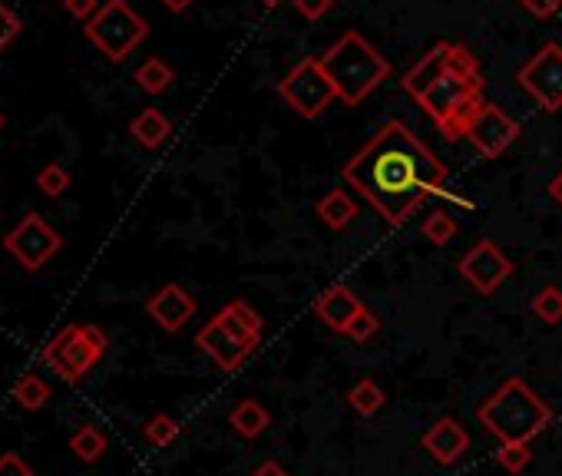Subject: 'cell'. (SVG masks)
I'll return each instance as SVG.
<instances>
[{"mask_svg":"<svg viewBox=\"0 0 562 476\" xmlns=\"http://www.w3.org/2000/svg\"><path fill=\"white\" fill-rule=\"evenodd\" d=\"M129 133H133V139L143 149H159L169 139L172 123L159 110H153V106H149V110H143V113L133 119V123H129Z\"/></svg>","mask_w":562,"mask_h":476,"instance_id":"obj_17","label":"cell"},{"mask_svg":"<svg viewBox=\"0 0 562 476\" xmlns=\"http://www.w3.org/2000/svg\"><path fill=\"white\" fill-rule=\"evenodd\" d=\"M0 476H34V470H30V463L24 457L7 450V453H0Z\"/></svg>","mask_w":562,"mask_h":476,"instance_id":"obj_32","label":"cell"},{"mask_svg":"<svg viewBox=\"0 0 562 476\" xmlns=\"http://www.w3.org/2000/svg\"><path fill=\"white\" fill-rule=\"evenodd\" d=\"M70 450L77 453V460L83 463H96L106 453V434L96 424H83L73 430L70 437Z\"/></svg>","mask_w":562,"mask_h":476,"instance_id":"obj_21","label":"cell"},{"mask_svg":"<svg viewBox=\"0 0 562 476\" xmlns=\"http://www.w3.org/2000/svg\"><path fill=\"white\" fill-rule=\"evenodd\" d=\"M520 133V123L490 100H480L467 116V123H463V136L470 139L483 159H500L520 139Z\"/></svg>","mask_w":562,"mask_h":476,"instance_id":"obj_9","label":"cell"},{"mask_svg":"<svg viewBox=\"0 0 562 476\" xmlns=\"http://www.w3.org/2000/svg\"><path fill=\"white\" fill-rule=\"evenodd\" d=\"M516 83H520L546 113H559L562 110V47L559 43H543V47L516 70Z\"/></svg>","mask_w":562,"mask_h":476,"instance_id":"obj_10","label":"cell"},{"mask_svg":"<svg viewBox=\"0 0 562 476\" xmlns=\"http://www.w3.org/2000/svg\"><path fill=\"white\" fill-rule=\"evenodd\" d=\"M20 30H24V20H20L14 10H10L4 0H0V53H4L10 43L20 37Z\"/></svg>","mask_w":562,"mask_h":476,"instance_id":"obj_29","label":"cell"},{"mask_svg":"<svg viewBox=\"0 0 562 476\" xmlns=\"http://www.w3.org/2000/svg\"><path fill=\"white\" fill-rule=\"evenodd\" d=\"M106 348H110V338H106L103 328H96V324H67V328H60L43 344L40 361L47 364L60 381L80 384L83 377L103 361Z\"/></svg>","mask_w":562,"mask_h":476,"instance_id":"obj_6","label":"cell"},{"mask_svg":"<svg viewBox=\"0 0 562 476\" xmlns=\"http://www.w3.org/2000/svg\"><path fill=\"white\" fill-rule=\"evenodd\" d=\"M262 328H265L262 315H258L248 301L235 298L196 334V344L202 354H209L212 361L222 367V371H239L245 364V357L262 341Z\"/></svg>","mask_w":562,"mask_h":476,"instance_id":"obj_5","label":"cell"},{"mask_svg":"<svg viewBox=\"0 0 562 476\" xmlns=\"http://www.w3.org/2000/svg\"><path fill=\"white\" fill-rule=\"evenodd\" d=\"M262 4H265V7H278V4H281V0H262Z\"/></svg>","mask_w":562,"mask_h":476,"instance_id":"obj_38","label":"cell"},{"mask_svg":"<svg viewBox=\"0 0 562 476\" xmlns=\"http://www.w3.org/2000/svg\"><path fill=\"white\" fill-rule=\"evenodd\" d=\"M348 404L358 410L361 417H374L377 410L387 404V397H384L381 387L371 381V377H364V381H358V384H354L351 391H348Z\"/></svg>","mask_w":562,"mask_h":476,"instance_id":"obj_23","label":"cell"},{"mask_svg":"<svg viewBox=\"0 0 562 476\" xmlns=\"http://www.w3.org/2000/svg\"><path fill=\"white\" fill-rule=\"evenodd\" d=\"M460 275L467 278L480 295H493V291L513 275V262L490 242V238H480V242L460 258Z\"/></svg>","mask_w":562,"mask_h":476,"instance_id":"obj_12","label":"cell"},{"mask_svg":"<svg viewBox=\"0 0 562 476\" xmlns=\"http://www.w3.org/2000/svg\"><path fill=\"white\" fill-rule=\"evenodd\" d=\"M549 196H553V199L562 205V172H559V176H556L553 182H549Z\"/></svg>","mask_w":562,"mask_h":476,"instance_id":"obj_37","label":"cell"},{"mask_svg":"<svg viewBox=\"0 0 562 476\" xmlns=\"http://www.w3.org/2000/svg\"><path fill=\"white\" fill-rule=\"evenodd\" d=\"M4 248L27 268V272H40V268L63 248V238L43 215L30 212L17 222V229L7 232Z\"/></svg>","mask_w":562,"mask_h":476,"instance_id":"obj_11","label":"cell"},{"mask_svg":"<svg viewBox=\"0 0 562 476\" xmlns=\"http://www.w3.org/2000/svg\"><path fill=\"white\" fill-rule=\"evenodd\" d=\"M229 424H232V430H235L239 437L255 440V437H262L265 430H268V424H272V417H268V410L258 404V400H242V404L232 407Z\"/></svg>","mask_w":562,"mask_h":476,"instance_id":"obj_18","label":"cell"},{"mask_svg":"<svg viewBox=\"0 0 562 476\" xmlns=\"http://www.w3.org/2000/svg\"><path fill=\"white\" fill-rule=\"evenodd\" d=\"M318 219L328 225V229H344V225L354 222V215H358V205L351 202V196L344 189H331L328 196H321L318 205H315Z\"/></svg>","mask_w":562,"mask_h":476,"instance_id":"obj_19","label":"cell"},{"mask_svg":"<svg viewBox=\"0 0 562 476\" xmlns=\"http://www.w3.org/2000/svg\"><path fill=\"white\" fill-rule=\"evenodd\" d=\"M278 96L305 119H318L331 106V100H338L328 73L321 70V60L315 57L298 60L295 67L278 80Z\"/></svg>","mask_w":562,"mask_h":476,"instance_id":"obj_8","label":"cell"},{"mask_svg":"<svg viewBox=\"0 0 562 476\" xmlns=\"http://www.w3.org/2000/svg\"><path fill=\"white\" fill-rule=\"evenodd\" d=\"M457 222H453V215L447 212H434V215H427V222H424V238L430 245H447L453 235H457Z\"/></svg>","mask_w":562,"mask_h":476,"instance_id":"obj_27","label":"cell"},{"mask_svg":"<svg viewBox=\"0 0 562 476\" xmlns=\"http://www.w3.org/2000/svg\"><path fill=\"white\" fill-rule=\"evenodd\" d=\"M172 80H176V73H172V67L166 60H159V57H149L146 63H139V70H136V83H139V90H146L149 96H159V93H166Z\"/></svg>","mask_w":562,"mask_h":476,"instance_id":"obj_20","label":"cell"},{"mask_svg":"<svg viewBox=\"0 0 562 476\" xmlns=\"http://www.w3.org/2000/svg\"><path fill=\"white\" fill-rule=\"evenodd\" d=\"M83 34L110 63H123L129 53L149 37V24L126 4V0H106V4L86 20Z\"/></svg>","mask_w":562,"mask_h":476,"instance_id":"obj_7","label":"cell"},{"mask_svg":"<svg viewBox=\"0 0 562 476\" xmlns=\"http://www.w3.org/2000/svg\"><path fill=\"white\" fill-rule=\"evenodd\" d=\"M483 100V73H480V60L473 57L470 47L463 43H453V60L450 70L430 86V90L420 96V110H424L434 126L443 136L460 139L463 136V123L473 113V106Z\"/></svg>","mask_w":562,"mask_h":476,"instance_id":"obj_2","label":"cell"},{"mask_svg":"<svg viewBox=\"0 0 562 476\" xmlns=\"http://www.w3.org/2000/svg\"><path fill=\"white\" fill-rule=\"evenodd\" d=\"M450 60H453V43H447V40L434 43V47H430L424 57H420L414 67L407 70L404 90L414 96V100H420V96H424L430 86H434L443 73L450 70Z\"/></svg>","mask_w":562,"mask_h":476,"instance_id":"obj_15","label":"cell"},{"mask_svg":"<svg viewBox=\"0 0 562 476\" xmlns=\"http://www.w3.org/2000/svg\"><path fill=\"white\" fill-rule=\"evenodd\" d=\"M37 189L43 192V196L50 199H60L63 192L70 189V172L60 166V162H50V166H43L37 172Z\"/></svg>","mask_w":562,"mask_h":476,"instance_id":"obj_26","label":"cell"},{"mask_svg":"<svg viewBox=\"0 0 562 476\" xmlns=\"http://www.w3.org/2000/svg\"><path fill=\"white\" fill-rule=\"evenodd\" d=\"M377 328H381V321H377V315H374V311H361V315L358 318H354L351 324H348V331H344V334H348V338L351 341H358V344H364V341H371L374 338V334H377Z\"/></svg>","mask_w":562,"mask_h":476,"instance_id":"obj_30","label":"cell"},{"mask_svg":"<svg viewBox=\"0 0 562 476\" xmlns=\"http://www.w3.org/2000/svg\"><path fill=\"white\" fill-rule=\"evenodd\" d=\"M196 0H162V7H169L172 14H182V10H189Z\"/></svg>","mask_w":562,"mask_h":476,"instance_id":"obj_36","label":"cell"},{"mask_svg":"<svg viewBox=\"0 0 562 476\" xmlns=\"http://www.w3.org/2000/svg\"><path fill=\"white\" fill-rule=\"evenodd\" d=\"M496 460H500V467L506 473H520L529 467V460H533V450H529V443H503Z\"/></svg>","mask_w":562,"mask_h":476,"instance_id":"obj_28","label":"cell"},{"mask_svg":"<svg viewBox=\"0 0 562 476\" xmlns=\"http://www.w3.org/2000/svg\"><path fill=\"white\" fill-rule=\"evenodd\" d=\"M520 7L526 10V14L546 20V17L559 14V10H562V0H520Z\"/></svg>","mask_w":562,"mask_h":476,"instance_id":"obj_33","label":"cell"},{"mask_svg":"<svg viewBox=\"0 0 562 476\" xmlns=\"http://www.w3.org/2000/svg\"><path fill=\"white\" fill-rule=\"evenodd\" d=\"M179 420L176 417H169V414H156V417H149L146 420V427H143V437L146 443H153V447H169L172 440L179 437Z\"/></svg>","mask_w":562,"mask_h":476,"instance_id":"obj_24","label":"cell"},{"mask_svg":"<svg viewBox=\"0 0 562 476\" xmlns=\"http://www.w3.org/2000/svg\"><path fill=\"white\" fill-rule=\"evenodd\" d=\"M480 424L500 443H529L553 420V407L520 377H510L486 404L477 407Z\"/></svg>","mask_w":562,"mask_h":476,"instance_id":"obj_4","label":"cell"},{"mask_svg":"<svg viewBox=\"0 0 562 476\" xmlns=\"http://www.w3.org/2000/svg\"><path fill=\"white\" fill-rule=\"evenodd\" d=\"M364 311V305H361V298L354 295V291L348 288V285H334V288H328L324 291V295L315 301V315L328 324L331 331H348V324L358 318Z\"/></svg>","mask_w":562,"mask_h":476,"instance_id":"obj_16","label":"cell"},{"mask_svg":"<svg viewBox=\"0 0 562 476\" xmlns=\"http://www.w3.org/2000/svg\"><path fill=\"white\" fill-rule=\"evenodd\" d=\"M252 476H288V470L281 467L278 460H265V463H258V467L252 470Z\"/></svg>","mask_w":562,"mask_h":476,"instance_id":"obj_35","label":"cell"},{"mask_svg":"<svg viewBox=\"0 0 562 476\" xmlns=\"http://www.w3.org/2000/svg\"><path fill=\"white\" fill-rule=\"evenodd\" d=\"M63 7H67V14L70 17H77V20H90L96 10V0H63Z\"/></svg>","mask_w":562,"mask_h":476,"instance_id":"obj_34","label":"cell"},{"mask_svg":"<svg viewBox=\"0 0 562 476\" xmlns=\"http://www.w3.org/2000/svg\"><path fill=\"white\" fill-rule=\"evenodd\" d=\"M420 443H424V450L440 463V467H453V463H457L463 453L470 450V434L463 430L460 420L440 417L437 424L427 430Z\"/></svg>","mask_w":562,"mask_h":476,"instance_id":"obj_14","label":"cell"},{"mask_svg":"<svg viewBox=\"0 0 562 476\" xmlns=\"http://www.w3.org/2000/svg\"><path fill=\"white\" fill-rule=\"evenodd\" d=\"M533 315L543 324H559L562 321V291L556 285L539 288V295L533 298Z\"/></svg>","mask_w":562,"mask_h":476,"instance_id":"obj_25","label":"cell"},{"mask_svg":"<svg viewBox=\"0 0 562 476\" xmlns=\"http://www.w3.org/2000/svg\"><path fill=\"white\" fill-rule=\"evenodd\" d=\"M14 400L24 410H30V414H34V410H43L47 407V400H50V384L43 381L40 374H24L20 377V381L14 384Z\"/></svg>","mask_w":562,"mask_h":476,"instance_id":"obj_22","label":"cell"},{"mask_svg":"<svg viewBox=\"0 0 562 476\" xmlns=\"http://www.w3.org/2000/svg\"><path fill=\"white\" fill-rule=\"evenodd\" d=\"M146 315L153 318L162 331L176 334L196 318V298L182 285H176V281H169V285H162L156 295L146 301Z\"/></svg>","mask_w":562,"mask_h":476,"instance_id":"obj_13","label":"cell"},{"mask_svg":"<svg viewBox=\"0 0 562 476\" xmlns=\"http://www.w3.org/2000/svg\"><path fill=\"white\" fill-rule=\"evenodd\" d=\"M447 166L404 123H384L344 166V182L381 212L387 225H404L430 196H440Z\"/></svg>","mask_w":562,"mask_h":476,"instance_id":"obj_1","label":"cell"},{"mask_svg":"<svg viewBox=\"0 0 562 476\" xmlns=\"http://www.w3.org/2000/svg\"><path fill=\"white\" fill-rule=\"evenodd\" d=\"M0 129H4V113H0Z\"/></svg>","mask_w":562,"mask_h":476,"instance_id":"obj_39","label":"cell"},{"mask_svg":"<svg viewBox=\"0 0 562 476\" xmlns=\"http://www.w3.org/2000/svg\"><path fill=\"white\" fill-rule=\"evenodd\" d=\"M321 70L328 73L338 100L348 106L367 100L377 86L391 77V63L384 60V53H377L358 30H348L321 53Z\"/></svg>","mask_w":562,"mask_h":476,"instance_id":"obj_3","label":"cell"},{"mask_svg":"<svg viewBox=\"0 0 562 476\" xmlns=\"http://www.w3.org/2000/svg\"><path fill=\"white\" fill-rule=\"evenodd\" d=\"M291 4L305 20H321L334 10V0H291Z\"/></svg>","mask_w":562,"mask_h":476,"instance_id":"obj_31","label":"cell"}]
</instances>
